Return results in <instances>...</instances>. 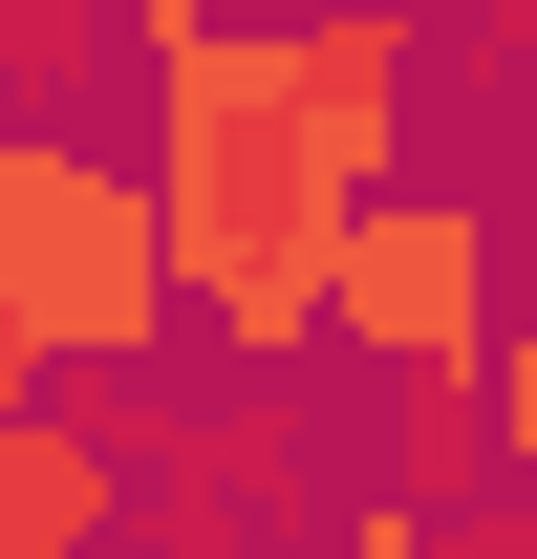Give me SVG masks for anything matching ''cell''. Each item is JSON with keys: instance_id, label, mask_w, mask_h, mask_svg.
Instances as JSON below:
<instances>
[{"instance_id": "cell-1", "label": "cell", "mask_w": 537, "mask_h": 559, "mask_svg": "<svg viewBox=\"0 0 537 559\" xmlns=\"http://www.w3.org/2000/svg\"><path fill=\"white\" fill-rule=\"evenodd\" d=\"M151 237H172V345H215L237 388L323 345V259L344 215L408 173V0H301V22H194L151 44Z\"/></svg>"}, {"instance_id": "cell-2", "label": "cell", "mask_w": 537, "mask_h": 559, "mask_svg": "<svg viewBox=\"0 0 537 559\" xmlns=\"http://www.w3.org/2000/svg\"><path fill=\"white\" fill-rule=\"evenodd\" d=\"M0 345L44 388H151L172 366V237H151L130 130H0Z\"/></svg>"}, {"instance_id": "cell-3", "label": "cell", "mask_w": 537, "mask_h": 559, "mask_svg": "<svg viewBox=\"0 0 537 559\" xmlns=\"http://www.w3.org/2000/svg\"><path fill=\"white\" fill-rule=\"evenodd\" d=\"M323 345L366 366V388H473V345H494V215H473L452 173H387V194L344 215Z\"/></svg>"}, {"instance_id": "cell-4", "label": "cell", "mask_w": 537, "mask_h": 559, "mask_svg": "<svg viewBox=\"0 0 537 559\" xmlns=\"http://www.w3.org/2000/svg\"><path fill=\"white\" fill-rule=\"evenodd\" d=\"M108 452H130V538L151 559H301L323 538V474H301V409L279 388H237V409L108 388Z\"/></svg>"}, {"instance_id": "cell-5", "label": "cell", "mask_w": 537, "mask_h": 559, "mask_svg": "<svg viewBox=\"0 0 537 559\" xmlns=\"http://www.w3.org/2000/svg\"><path fill=\"white\" fill-rule=\"evenodd\" d=\"M0 559H130V452H108V388H44L0 430Z\"/></svg>"}, {"instance_id": "cell-6", "label": "cell", "mask_w": 537, "mask_h": 559, "mask_svg": "<svg viewBox=\"0 0 537 559\" xmlns=\"http://www.w3.org/2000/svg\"><path fill=\"white\" fill-rule=\"evenodd\" d=\"M86 66H108V22H86V0H0V130H65Z\"/></svg>"}, {"instance_id": "cell-7", "label": "cell", "mask_w": 537, "mask_h": 559, "mask_svg": "<svg viewBox=\"0 0 537 559\" xmlns=\"http://www.w3.org/2000/svg\"><path fill=\"white\" fill-rule=\"evenodd\" d=\"M452 495H494V452H473V388H387V516H452Z\"/></svg>"}, {"instance_id": "cell-8", "label": "cell", "mask_w": 537, "mask_h": 559, "mask_svg": "<svg viewBox=\"0 0 537 559\" xmlns=\"http://www.w3.org/2000/svg\"><path fill=\"white\" fill-rule=\"evenodd\" d=\"M473 452L537 495V301H494V345H473Z\"/></svg>"}, {"instance_id": "cell-9", "label": "cell", "mask_w": 537, "mask_h": 559, "mask_svg": "<svg viewBox=\"0 0 537 559\" xmlns=\"http://www.w3.org/2000/svg\"><path fill=\"white\" fill-rule=\"evenodd\" d=\"M408 559H537V495H516V474L452 495V516H408Z\"/></svg>"}, {"instance_id": "cell-10", "label": "cell", "mask_w": 537, "mask_h": 559, "mask_svg": "<svg viewBox=\"0 0 537 559\" xmlns=\"http://www.w3.org/2000/svg\"><path fill=\"white\" fill-rule=\"evenodd\" d=\"M108 44H194V22H237V0H86Z\"/></svg>"}, {"instance_id": "cell-11", "label": "cell", "mask_w": 537, "mask_h": 559, "mask_svg": "<svg viewBox=\"0 0 537 559\" xmlns=\"http://www.w3.org/2000/svg\"><path fill=\"white\" fill-rule=\"evenodd\" d=\"M301 559H408V516H387V495H366V516H323V538H301Z\"/></svg>"}, {"instance_id": "cell-12", "label": "cell", "mask_w": 537, "mask_h": 559, "mask_svg": "<svg viewBox=\"0 0 537 559\" xmlns=\"http://www.w3.org/2000/svg\"><path fill=\"white\" fill-rule=\"evenodd\" d=\"M22 409H44V366H22V345H0V430H22Z\"/></svg>"}]
</instances>
